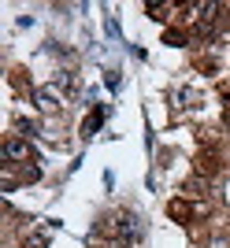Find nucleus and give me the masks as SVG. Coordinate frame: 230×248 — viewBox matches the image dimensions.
I'll return each instance as SVG.
<instances>
[{
  "label": "nucleus",
  "mask_w": 230,
  "mask_h": 248,
  "mask_svg": "<svg viewBox=\"0 0 230 248\" xmlns=\"http://www.w3.org/2000/svg\"><path fill=\"white\" fill-rule=\"evenodd\" d=\"M100 233H112V237L126 241V245H137V241H141V222H137L134 215H115L100 226Z\"/></svg>",
  "instance_id": "f257e3e1"
},
{
  "label": "nucleus",
  "mask_w": 230,
  "mask_h": 248,
  "mask_svg": "<svg viewBox=\"0 0 230 248\" xmlns=\"http://www.w3.org/2000/svg\"><path fill=\"white\" fill-rule=\"evenodd\" d=\"M67 100H71V96L63 93V89H60L56 82H49V85H37V89H33V104H37V108H41L45 115L60 111V108H63Z\"/></svg>",
  "instance_id": "f03ea898"
},
{
  "label": "nucleus",
  "mask_w": 230,
  "mask_h": 248,
  "mask_svg": "<svg viewBox=\"0 0 230 248\" xmlns=\"http://www.w3.org/2000/svg\"><path fill=\"white\" fill-rule=\"evenodd\" d=\"M4 155H8L11 163H22V159H30V145L19 141V137H8L4 141Z\"/></svg>",
  "instance_id": "7ed1b4c3"
},
{
  "label": "nucleus",
  "mask_w": 230,
  "mask_h": 248,
  "mask_svg": "<svg viewBox=\"0 0 230 248\" xmlns=\"http://www.w3.org/2000/svg\"><path fill=\"white\" fill-rule=\"evenodd\" d=\"M100 123H104V108H97V111L82 123V137H93L97 130H100Z\"/></svg>",
  "instance_id": "20e7f679"
},
{
  "label": "nucleus",
  "mask_w": 230,
  "mask_h": 248,
  "mask_svg": "<svg viewBox=\"0 0 230 248\" xmlns=\"http://www.w3.org/2000/svg\"><path fill=\"white\" fill-rule=\"evenodd\" d=\"M56 85H60V89H63L67 96H74V93H78V78H74L71 71H63L60 78H56Z\"/></svg>",
  "instance_id": "39448f33"
},
{
  "label": "nucleus",
  "mask_w": 230,
  "mask_h": 248,
  "mask_svg": "<svg viewBox=\"0 0 230 248\" xmlns=\"http://www.w3.org/2000/svg\"><path fill=\"white\" fill-rule=\"evenodd\" d=\"M167 11H175V4H148V15H152V19H167Z\"/></svg>",
  "instance_id": "423d86ee"
},
{
  "label": "nucleus",
  "mask_w": 230,
  "mask_h": 248,
  "mask_svg": "<svg viewBox=\"0 0 230 248\" xmlns=\"http://www.w3.org/2000/svg\"><path fill=\"white\" fill-rule=\"evenodd\" d=\"M171 215L175 218H189V207L182 204V200H175V204H171Z\"/></svg>",
  "instance_id": "0eeeda50"
},
{
  "label": "nucleus",
  "mask_w": 230,
  "mask_h": 248,
  "mask_svg": "<svg viewBox=\"0 0 230 248\" xmlns=\"http://www.w3.org/2000/svg\"><path fill=\"white\" fill-rule=\"evenodd\" d=\"M164 41H167V45H182L186 37H182V33H175V30H167V37H164Z\"/></svg>",
  "instance_id": "6e6552de"
}]
</instances>
